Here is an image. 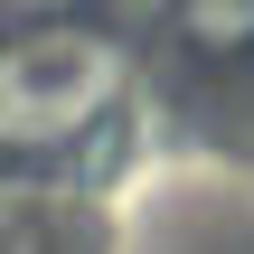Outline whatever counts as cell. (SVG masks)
I'll use <instances>...</instances> for the list:
<instances>
[{
  "mask_svg": "<svg viewBox=\"0 0 254 254\" xmlns=\"http://www.w3.org/2000/svg\"><path fill=\"white\" fill-rule=\"evenodd\" d=\"M123 94V47L94 28H28L0 47V151H57Z\"/></svg>",
  "mask_w": 254,
  "mask_h": 254,
  "instance_id": "cell-1",
  "label": "cell"
},
{
  "mask_svg": "<svg viewBox=\"0 0 254 254\" xmlns=\"http://www.w3.org/2000/svg\"><path fill=\"white\" fill-rule=\"evenodd\" d=\"M170 28H179V47H198V57H245L254 47V0H179Z\"/></svg>",
  "mask_w": 254,
  "mask_h": 254,
  "instance_id": "cell-2",
  "label": "cell"
},
{
  "mask_svg": "<svg viewBox=\"0 0 254 254\" xmlns=\"http://www.w3.org/2000/svg\"><path fill=\"white\" fill-rule=\"evenodd\" d=\"M0 254H38V226H28L19 207H0Z\"/></svg>",
  "mask_w": 254,
  "mask_h": 254,
  "instance_id": "cell-3",
  "label": "cell"
},
{
  "mask_svg": "<svg viewBox=\"0 0 254 254\" xmlns=\"http://www.w3.org/2000/svg\"><path fill=\"white\" fill-rule=\"evenodd\" d=\"M0 9H47V0H0Z\"/></svg>",
  "mask_w": 254,
  "mask_h": 254,
  "instance_id": "cell-4",
  "label": "cell"
}]
</instances>
